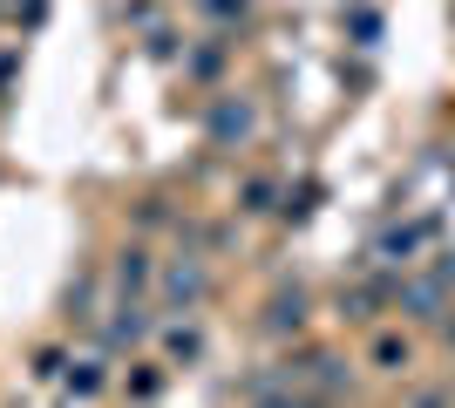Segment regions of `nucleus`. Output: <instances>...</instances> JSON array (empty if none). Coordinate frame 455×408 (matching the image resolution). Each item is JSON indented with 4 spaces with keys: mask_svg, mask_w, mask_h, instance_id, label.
<instances>
[{
    "mask_svg": "<svg viewBox=\"0 0 455 408\" xmlns=\"http://www.w3.org/2000/svg\"><path fill=\"white\" fill-rule=\"evenodd\" d=\"M279 381H285V388H292V381H306V388L333 395V388L347 381V361H340V354H306V361H285Z\"/></svg>",
    "mask_w": 455,
    "mask_h": 408,
    "instance_id": "obj_1",
    "label": "nucleus"
},
{
    "mask_svg": "<svg viewBox=\"0 0 455 408\" xmlns=\"http://www.w3.org/2000/svg\"><path fill=\"white\" fill-rule=\"evenodd\" d=\"M164 292H171V307H197L211 292V272L197 266V259H177V266L164 272Z\"/></svg>",
    "mask_w": 455,
    "mask_h": 408,
    "instance_id": "obj_2",
    "label": "nucleus"
},
{
    "mask_svg": "<svg viewBox=\"0 0 455 408\" xmlns=\"http://www.w3.org/2000/svg\"><path fill=\"white\" fill-rule=\"evenodd\" d=\"M245 136H251V102L225 96L211 109V143H245Z\"/></svg>",
    "mask_w": 455,
    "mask_h": 408,
    "instance_id": "obj_3",
    "label": "nucleus"
},
{
    "mask_svg": "<svg viewBox=\"0 0 455 408\" xmlns=\"http://www.w3.org/2000/svg\"><path fill=\"white\" fill-rule=\"evenodd\" d=\"M266 327H272V333H299V327H306V292H299V286L279 292V300L266 307Z\"/></svg>",
    "mask_w": 455,
    "mask_h": 408,
    "instance_id": "obj_4",
    "label": "nucleus"
},
{
    "mask_svg": "<svg viewBox=\"0 0 455 408\" xmlns=\"http://www.w3.org/2000/svg\"><path fill=\"white\" fill-rule=\"evenodd\" d=\"M401 292V307L415 313V320H435V307H442V286H428V279H415V286H395Z\"/></svg>",
    "mask_w": 455,
    "mask_h": 408,
    "instance_id": "obj_5",
    "label": "nucleus"
},
{
    "mask_svg": "<svg viewBox=\"0 0 455 408\" xmlns=\"http://www.w3.org/2000/svg\"><path fill=\"white\" fill-rule=\"evenodd\" d=\"M116 279H123V292H143V286H150V252H136V245H130V252L116 259Z\"/></svg>",
    "mask_w": 455,
    "mask_h": 408,
    "instance_id": "obj_6",
    "label": "nucleus"
},
{
    "mask_svg": "<svg viewBox=\"0 0 455 408\" xmlns=\"http://www.w3.org/2000/svg\"><path fill=\"white\" fill-rule=\"evenodd\" d=\"M251 408H326V395H292V388H259L251 395Z\"/></svg>",
    "mask_w": 455,
    "mask_h": 408,
    "instance_id": "obj_7",
    "label": "nucleus"
},
{
    "mask_svg": "<svg viewBox=\"0 0 455 408\" xmlns=\"http://www.w3.org/2000/svg\"><path fill=\"white\" fill-rule=\"evenodd\" d=\"M143 333H150V320H143V307H123V320H116V327H109V340H116V348H123V340H143Z\"/></svg>",
    "mask_w": 455,
    "mask_h": 408,
    "instance_id": "obj_8",
    "label": "nucleus"
},
{
    "mask_svg": "<svg viewBox=\"0 0 455 408\" xmlns=\"http://www.w3.org/2000/svg\"><path fill=\"white\" fill-rule=\"evenodd\" d=\"M415 238H421L415 225H401V232H387V238H380L374 252H380V259H408V252H415Z\"/></svg>",
    "mask_w": 455,
    "mask_h": 408,
    "instance_id": "obj_9",
    "label": "nucleus"
},
{
    "mask_svg": "<svg viewBox=\"0 0 455 408\" xmlns=\"http://www.w3.org/2000/svg\"><path fill=\"white\" fill-rule=\"evenodd\" d=\"M340 313L347 320H374V292H340Z\"/></svg>",
    "mask_w": 455,
    "mask_h": 408,
    "instance_id": "obj_10",
    "label": "nucleus"
},
{
    "mask_svg": "<svg viewBox=\"0 0 455 408\" xmlns=\"http://www.w3.org/2000/svg\"><path fill=\"white\" fill-rule=\"evenodd\" d=\"M374 361L380 368H408V340H374Z\"/></svg>",
    "mask_w": 455,
    "mask_h": 408,
    "instance_id": "obj_11",
    "label": "nucleus"
},
{
    "mask_svg": "<svg viewBox=\"0 0 455 408\" xmlns=\"http://www.w3.org/2000/svg\"><path fill=\"white\" fill-rule=\"evenodd\" d=\"M197 348H204V340H197L190 327H171V354L177 361H197Z\"/></svg>",
    "mask_w": 455,
    "mask_h": 408,
    "instance_id": "obj_12",
    "label": "nucleus"
},
{
    "mask_svg": "<svg viewBox=\"0 0 455 408\" xmlns=\"http://www.w3.org/2000/svg\"><path fill=\"white\" fill-rule=\"evenodd\" d=\"M245 212H272V184H266V177H251V184H245Z\"/></svg>",
    "mask_w": 455,
    "mask_h": 408,
    "instance_id": "obj_13",
    "label": "nucleus"
},
{
    "mask_svg": "<svg viewBox=\"0 0 455 408\" xmlns=\"http://www.w3.org/2000/svg\"><path fill=\"white\" fill-rule=\"evenodd\" d=\"M415 408H442V395H421V402H415Z\"/></svg>",
    "mask_w": 455,
    "mask_h": 408,
    "instance_id": "obj_14",
    "label": "nucleus"
},
{
    "mask_svg": "<svg viewBox=\"0 0 455 408\" xmlns=\"http://www.w3.org/2000/svg\"><path fill=\"white\" fill-rule=\"evenodd\" d=\"M442 279H455V252H449V266H442Z\"/></svg>",
    "mask_w": 455,
    "mask_h": 408,
    "instance_id": "obj_15",
    "label": "nucleus"
}]
</instances>
